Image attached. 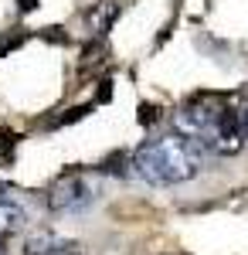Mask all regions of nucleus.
<instances>
[{
	"mask_svg": "<svg viewBox=\"0 0 248 255\" xmlns=\"http://www.w3.org/2000/svg\"><path fill=\"white\" fill-rule=\"evenodd\" d=\"M20 225H24V215H20V208L7 204V201H0V238L14 235Z\"/></svg>",
	"mask_w": 248,
	"mask_h": 255,
	"instance_id": "39448f33",
	"label": "nucleus"
},
{
	"mask_svg": "<svg viewBox=\"0 0 248 255\" xmlns=\"http://www.w3.org/2000/svg\"><path fill=\"white\" fill-rule=\"evenodd\" d=\"M17 44H20V34H14L10 41H3V44H0V58H3V55H7L10 48H17Z\"/></svg>",
	"mask_w": 248,
	"mask_h": 255,
	"instance_id": "0eeeda50",
	"label": "nucleus"
},
{
	"mask_svg": "<svg viewBox=\"0 0 248 255\" xmlns=\"http://www.w3.org/2000/svg\"><path fill=\"white\" fill-rule=\"evenodd\" d=\"M133 167L146 177L150 184L170 187V184H187L201 170V143L184 136H160L139 143L133 153Z\"/></svg>",
	"mask_w": 248,
	"mask_h": 255,
	"instance_id": "f257e3e1",
	"label": "nucleus"
},
{
	"mask_svg": "<svg viewBox=\"0 0 248 255\" xmlns=\"http://www.w3.org/2000/svg\"><path fill=\"white\" fill-rule=\"evenodd\" d=\"M38 7V0H20V10H34Z\"/></svg>",
	"mask_w": 248,
	"mask_h": 255,
	"instance_id": "9d476101",
	"label": "nucleus"
},
{
	"mask_svg": "<svg viewBox=\"0 0 248 255\" xmlns=\"http://www.w3.org/2000/svg\"><path fill=\"white\" fill-rule=\"evenodd\" d=\"M238 123H242V136L248 139V109H245V113H238Z\"/></svg>",
	"mask_w": 248,
	"mask_h": 255,
	"instance_id": "1a4fd4ad",
	"label": "nucleus"
},
{
	"mask_svg": "<svg viewBox=\"0 0 248 255\" xmlns=\"http://www.w3.org/2000/svg\"><path fill=\"white\" fill-rule=\"evenodd\" d=\"M242 123H238V113L235 109H218V116L211 123L208 136L201 139V146H211L214 153H238L242 150Z\"/></svg>",
	"mask_w": 248,
	"mask_h": 255,
	"instance_id": "7ed1b4c3",
	"label": "nucleus"
},
{
	"mask_svg": "<svg viewBox=\"0 0 248 255\" xmlns=\"http://www.w3.org/2000/svg\"><path fill=\"white\" fill-rule=\"evenodd\" d=\"M99 85H102V89H99V102H102V99H109V96H113V82H99Z\"/></svg>",
	"mask_w": 248,
	"mask_h": 255,
	"instance_id": "6e6552de",
	"label": "nucleus"
},
{
	"mask_svg": "<svg viewBox=\"0 0 248 255\" xmlns=\"http://www.w3.org/2000/svg\"><path fill=\"white\" fill-rule=\"evenodd\" d=\"M123 160H126V157H123V153H116V157H109V160H106V163H102V170H106V174L113 170L116 177H126V167H123Z\"/></svg>",
	"mask_w": 248,
	"mask_h": 255,
	"instance_id": "423d86ee",
	"label": "nucleus"
},
{
	"mask_svg": "<svg viewBox=\"0 0 248 255\" xmlns=\"http://www.w3.org/2000/svg\"><path fill=\"white\" fill-rule=\"evenodd\" d=\"M0 201H3V184H0Z\"/></svg>",
	"mask_w": 248,
	"mask_h": 255,
	"instance_id": "9b49d317",
	"label": "nucleus"
},
{
	"mask_svg": "<svg viewBox=\"0 0 248 255\" xmlns=\"http://www.w3.org/2000/svg\"><path fill=\"white\" fill-rule=\"evenodd\" d=\"M72 249V242H65L55 232H31L24 238V255H65Z\"/></svg>",
	"mask_w": 248,
	"mask_h": 255,
	"instance_id": "20e7f679",
	"label": "nucleus"
},
{
	"mask_svg": "<svg viewBox=\"0 0 248 255\" xmlns=\"http://www.w3.org/2000/svg\"><path fill=\"white\" fill-rule=\"evenodd\" d=\"M92 204V187H89V180L85 177H61L55 187L48 191V208L58 211V215H75L82 208H89Z\"/></svg>",
	"mask_w": 248,
	"mask_h": 255,
	"instance_id": "f03ea898",
	"label": "nucleus"
}]
</instances>
